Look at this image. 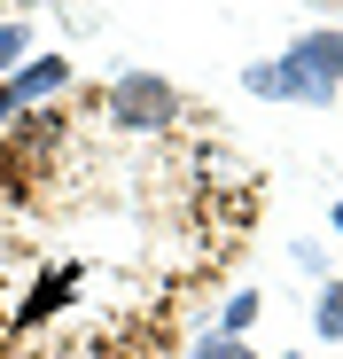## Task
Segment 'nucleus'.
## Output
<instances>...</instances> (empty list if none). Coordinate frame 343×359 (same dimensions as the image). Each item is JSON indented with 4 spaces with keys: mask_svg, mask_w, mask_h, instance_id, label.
Listing matches in <instances>:
<instances>
[{
    "mask_svg": "<svg viewBox=\"0 0 343 359\" xmlns=\"http://www.w3.org/2000/svg\"><path fill=\"white\" fill-rule=\"evenodd\" d=\"M109 117L125 133H164V126H180V86L156 79V71H125L109 86Z\"/></svg>",
    "mask_w": 343,
    "mask_h": 359,
    "instance_id": "2",
    "label": "nucleus"
},
{
    "mask_svg": "<svg viewBox=\"0 0 343 359\" xmlns=\"http://www.w3.org/2000/svg\"><path fill=\"white\" fill-rule=\"evenodd\" d=\"M335 234H343V203H335Z\"/></svg>",
    "mask_w": 343,
    "mask_h": 359,
    "instance_id": "9",
    "label": "nucleus"
},
{
    "mask_svg": "<svg viewBox=\"0 0 343 359\" xmlns=\"http://www.w3.org/2000/svg\"><path fill=\"white\" fill-rule=\"evenodd\" d=\"M250 320H258V289H242L234 305H226V320H218V336H242Z\"/></svg>",
    "mask_w": 343,
    "mask_h": 359,
    "instance_id": "6",
    "label": "nucleus"
},
{
    "mask_svg": "<svg viewBox=\"0 0 343 359\" xmlns=\"http://www.w3.org/2000/svg\"><path fill=\"white\" fill-rule=\"evenodd\" d=\"M250 94H273V102H281V71H273V63H250Z\"/></svg>",
    "mask_w": 343,
    "mask_h": 359,
    "instance_id": "8",
    "label": "nucleus"
},
{
    "mask_svg": "<svg viewBox=\"0 0 343 359\" xmlns=\"http://www.w3.org/2000/svg\"><path fill=\"white\" fill-rule=\"evenodd\" d=\"M312 328H320L328 344H343V281H328V289H320V305H312Z\"/></svg>",
    "mask_w": 343,
    "mask_h": 359,
    "instance_id": "4",
    "label": "nucleus"
},
{
    "mask_svg": "<svg viewBox=\"0 0 343 359\" xmlns=\"http://www.w3.org/2000/svg\"><path fill=\"white\" fill-rule=\"evenodd\" d=\"M63 86H71V63H63V55H31L16 79H0V126H8V117H24L39 94H63Z\"/></svg>",
    "mask_w": 343,
    "mask_h": 359,
    "instance_id": "3",
    "label": "nucleus"
},
{
    "mask_svg": "<svg viewBox=\"0 0 343 359\" xmlns=\"http://www.w3.org/2000/svg\"><path fill=\"white\" fill-rule=\"evenodd\" d=\"M24 55H31V32L8 16V24H0V71H24Z\"/></svg>",
    "mask_w": 343,
    "mask_h": 359,
    "instance_id": "5",
    "label": "nucleus"
},
{
    "mask_svg": "<svg viewBox=\"0 0 343 359\" xmlns=\"http://www.w3.org/2000/svg\"><path fill=\"white\" fill-rule=\"evenodd\" d=\"M281 359H304V351H281Z\"/></svg>",
    "mask_w": 343,
    "mask_h": 359,
    "instance_id": "11",
    "label": "nucleus"
},
{
    "mask_svg": "<svg viewBox=\"0 0 343 359\" xmlns=\"http://www.w3.org/2000/svg\"><path fill=\"white\" fill-rule=\"evenodd\" d=\"M188 359H242V344H234V336H203Z\"/></svg>",
    "mask_w": 343,
    "mask_h": 359,
    "instance_id": "7",
    "label": "nucleus"
},
{
    "mask_svg": "<svg viewBox=\"0 0 343 359\" xmlns=\"http://www.w3.org/2000/svg\"><path fill=\"white\" fill-rule=\"evenodd\" d=\"M281 102H335L343 94V32H304L281 55Z\"/></svg>",
    "mask_w": 343,
    "mask_h": 359,
    "instance_id": "1",
    "label": "nucleus"
},
{
    "mask_svg": "<svg viewBox=\"0 0 343 359\" xmlns=\"http://www.w3.org/2000/svg\"><path fill=\"white\" fill-rule=\"evenodd\" d=\"M16 8H39V0H16Z\"/></svg>",
    "mask_w": 343,
    "mask_h": 359,
    "instance_id": "10",
    "label": "nucleus"
}]
</instances>
